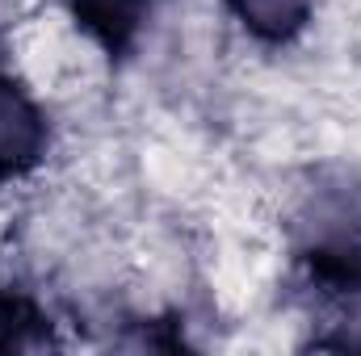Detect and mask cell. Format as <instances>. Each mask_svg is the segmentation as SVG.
Masks as SVG:
<instances>
[{"label": "cell", "instance_id": "obj_4", "mask_svg": "<svg viewBox=\"0 0 361 356\" xmlns=\"http://www.w3.org/2000/svg\"><path fill=\"white\" fill-rule=\"evenodd\" d=\"M47 340V314L21 289H0V348H30Z\"/></svg>", "mask_w": 361, "mask_h": 356}, {"label": "cell", "instance_id": "obj_1", "mask_svg": "<svg viewBox=\"0 0 361 356\" xmlns=\"http://www.w3.org/2000/svg\"><path fill=\"white\" fill-rule=\"evenodd\" d=\"M51 147V126L42 105L13 76H0V184L30 177Z\"/></svg>", "mask_w": 361, "mask_h": 356}, {"label": "cell", "instance_id": "obj_5", "mask_svg": "<svg viewBox=\"0 0 361 356\" xmlns=\"http://www.w3.org/2000/svg\"><path fill=\"white\" fill-rule=\"evenodd\" d=\"M0 59H4V51H0ZM0 76H4V68H0Z\"/></svg>", "mask_w": 361, "mask_h": 356}, {"label": "cell", "instance_id": "obj_2", "mask_svg": "<svg viewBox=\"0 0 361 356\" xmlns=\"http://www.w3.org/2000/svg\"><path fill=\"white\" fill-rule=\"evenodd\" d=\"M63 4L72 21L105 55H126L143 34L147 13L156 8V0H63Z\"/></svg>", "mask_w": 361, "mask_h": 356}, {"label": "cell", "instance_id": "obj_3", "mask_svg": "<svg viewBox=\"0 0 361 356\" xmlns=\"http://www.w3.org/2000/svg\"><path fill=\"white\" fill-rule=\"evenodd\" d=\"M227 8L244 25V34H252L257 42L286 46L311 25L319 0H227Z\"/></svg>", "mask_w": 361, "mask_h": 356}]
</instances>
